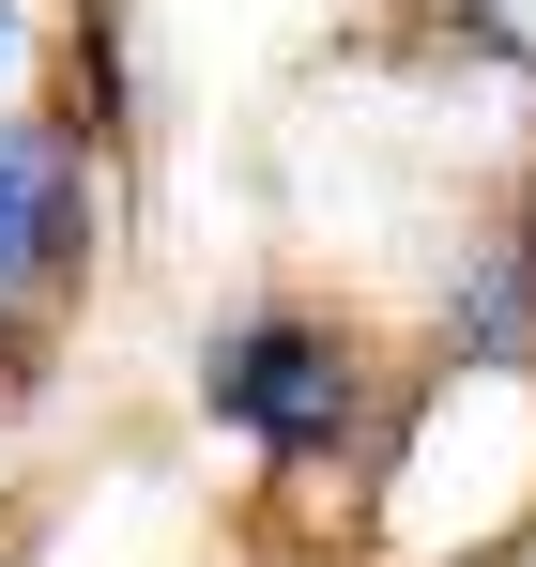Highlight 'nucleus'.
Here are the masks:
<instances>
[{"label": "nucleus", "instance_id": "1", "mask_svg": "<svg viewBox=\"0 0 536 567\" xmlns=\"http://www.w3.org/2000/svg\"><path fill=\"white\" fill-rule=\"evenodd\" d=\"M199 414L261 475H338L368 445V414H383V353L338 307H230L199 338Z\"/></svg>", "mask_w": 536, "mask_h": 567}, {"label": "nucleus", "instance_id": "2", "mask_svg": "<svg viewBox=\"0 0 536 567\" xmlns=\"http://www.w3.org/2000/svg\"><path fill=\"white\" fill-rule=\"evenodd\" d=\"M92 230H107V199H92V138L47 123V107H0V353L92 277Z\"/></svg>", "mask_w": 536, "mask_h": 567}, {"label": "nucleus", "instance_id": "3", "mask_svg": "<svg viewBox=\"0 0 536 567\" xmlns=\"http://www.w3.org/2000/svg\"><path fill=\"white\" fill-rule=\"evenodd\" d=\"M445 353L460 369H522L536 353V230H506V246L475 261V291L445 307Z\"/></svg>", "mask_w": 536, "mask_h": 567}, {"label": "nucleus", "instance_id": "4", "mask_svg": "<svg viewBox=\"0 0 536 567\" xmlns=\"http://www.w3.org/2000/svg\"><path fill=\"white\" fill-rule=\"evenodd\" d=\"M460 16H475V31H506V47L536 62V0H460Z\"/></svg>", "mask_w": 536, "mask_h": 567}, {"label": "nucleus", "instance_id": "5", "mask_svg": "<svg viewBox=\"0 0 536 567\" xmlns=\"http://www.w3.org/2000/svg\"><path fill=\"white\" fill-rule=\"evenodd\" d=\"M16 62H31V16H16V0H0V93H16Z\"/></svg>", "mask_w": 536, "mask_h": 567}]
</instances>
